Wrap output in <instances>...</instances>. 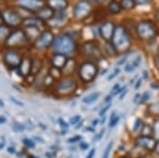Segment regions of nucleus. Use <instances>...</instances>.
I'll return each instance as SVG.
<instances>
[{"label": "nucleus", "mask_w": 159, "mask_h": 158, "mask_svg": "<svg viewBox=\"0 0 159 158\" xmlns=\"http://www.w3.org/2000/svg\"><path fill=\"white\" fill-rule=\"evenodd\" d=\"M51 48L54 51V53L68 56V55H72L76 51V44L68 33H61L55 36Z\"/></svg>", "instance_id": "obj_1"}, {"label": "nucleus", "mask_w": 159, "mask_h": 158, "mask_svg": "<svg viewBox=\"0 0 159 158\" xmlns=\"http://www.w3.org/2000/svg\"><path fill=\"white\" fill-rule=\"evenodd\" d=\"M0 13L3 19V24L11 29H18L22 25L24 17L21 16L17 7L13 6H3L0 7Z\"/></svg>", "instance_id": "obj_2"}, {"label": "nucleus", "mask_w": 159, "mask_h": 158, "mask_svg": "<svg viewBox=\"0 0 159 158\" xmlns=\"http://www.w3.org/2000/svg\"><path fill=\"white\" fill-rule=\"evenodd\" d=\"M110 43L114 45L117 52H125L129 49L130 44H132L129 33L122 25H116Z\"/></svg>", "instance_id": "obj_3"}, {"label": "nucleus", "mask_w": 159, "mask_h": 158, "mask_svg": "<svg viewBox=\"0 0 159 158\" xmlns=\"http://www.w3.org/2000/svg\"><path fill=\"white\" fill-rule=\"evenodd\" d=\"M30 43L31 42L29 37H28L27 33L25 31V29L18 28V29H14L11 34H10L4 48H12V49L19 50L21 48L27 47Z\"/></svg>", "instance_id": "obj_4"}, {"label": "nucleus", "mask_w": 159, "mask_h": 158, "mask_svg": "<svg viewBox=\"0 0 159 158\" xmlns=\"http://www.w3.org/2000/svg\"><path fill=\"white\" fill-rule=\"evenodd\" d=\"M22 54L18 49H12V48H3L2 49V61L7 68L17 69L21 63Z\"/></svg>", "instance_id": "obj_5"}, {"label": "nucleus", "mask_w": 159, "mask_h": 158, "mask_svg": "<svg viewBox=\"0 0 159 158\" xmlns=\"http://www.w3.org/2000/svg\"><path fill=\"white\" fill-rule=\"evenodd\" d=\"M12 6L28 12L29 14L35 15L43 7L46 6V1L43 0H13Z\"/></svg>", "instance_id": "obj_6"}, {"label": "nucleus", "mask_w": 159, "mask_h": 158, "mask_svg": "<svg viewBox=\"0 0 159 158\" xmlns=\"http://www.w3.org/2000/svg\"><path fill=\"white\" fill-rule=\"evenodd\" d=\"M136 32L142 40H150L157 35V28L150 20H143L136 25Z\"/></svg>", "instance_id": "obj_7"}, {"label": "nucleus", "mask_w": 159, "mask_h": 158, "mask_svg": "<svg viewBox=\"0 0 159 158\" xmlns=\"http://www.w3.org/2000/svg\"><path fill=\"white\" fill-rule=\"evenodd\" d=\"M55 35L50 29L43 30L39 33V35L36 37V39L33 42V46L37 50H47L52 47L53 42H54Z\"/></svg>", "instance_id": "obj_8"}, {"label": "nucleus", "mask_w": 159, "mask_h": 158, "mask_svg": "<svg viewBox=\"0 0 159 158\" xmlns=\"http://www.w3.org/2000/svg\"><path fill=\"white\" fill-rule=\"evenodd\" d=\"M92 12V6L88 0H80L73 7L72 15L75 20H84L86 19Z\"/></svg>", "instance_id": "obj_9"}, {"label": "nucleus", "mask_w": 159, "mask_h": 158, "mask_svg": "<svg viewBox=\"0 0 159 158\" xmlns=\"http://www.w3.org/2000/svg\"><path fill=\"white\" fill-rule=\"evenodd\" d=\"M78 88V82L72 78H64L57 83L55 93L57 96H69L73 93Z\"/></svg>", "instance_id": "obj_10"}, {"label": "nucleus", "mask_w": 159, "mask_h": 158, "mask_svg": "<svg viewBox=\"0 0 159 158\" xmlns=\"http://www.w3.org/2000/svg\"><path fill=\"white\" fill-rule=\"evenodd\" d=\"M98 74V67L91 62L82 64L79 68V76L83 82L88 83L96 79Z\"/></svg>", "instance_id": "obj_11"}, {"label": "nucleus", "mask_w": 159, "mask_h": 158, "mask_svg": "<svg viewBox=\"0 0 159 158\" xmlns=\"http://www.w3.org/2000/svg\"><path fill=\"white\" fill-rule=\"evenodd\" d=\"M32 64H33L32 57L24 56L19 67L17 68V71H18L19 75L21 78H27V76H29L31 74V72H32Z\"/></svg>", "instance_id": "obj_12"}, {"label": "nucleus", "mask_w": 159, "mask_h": 158, "mask_svg": "<svg viewBox=\"0 0 159 158\" xmlns=\"http://www.w3.org/2000/svg\"><path fill=\"white\" fill-rule=\"evenodd\" d=\"M115 28H116V25L112 24L111 21L103 22V24L101 25V27H100V29H99L101 37L103 38V39L106 40V42H110V40H111V38H112V34H114Z\"/></svg>", "instance_id": "obj_13"}, {"label": "nucleus", "mask_w": 159, "mask_h": 158, "mask_svg": "<svg viewBox=\"0 0 159 158\" xmlns=\"http://www.w3.org/2000/svg\"><path fill=\"white\" fill-rule=\"evenodd\" d=\"M136 143H137L138 147H143L148 151H153V150H155L157 142L151 136H140L136 140Z\"/></svg>", "instance_id": "obj_14"}, {"label": "nucleus", "mask_w": 159, "mask_h": 158, "mask_svg": "<svg viewBox=\"0 0 159 158\" xmlns=\"http://www.w3.org/2000/svg\"><path fill=\"white\" fill-rule=\"evenodd\" d=\"M67 17L68 14L66 11H61V12H55V15L50 21H48L47 24L52 28H61L67 21Z\"/></svg>", "instance_id": "obj_15"}, {"label": "nucleus", "mask_w": 159, "mask_h": 158, "mask_svg": "<svg viewBox=\"0 0 159 158\" xmlns=\"http://www.w3.org/2000/svg\"><path fill=\"white\" fill-rule=\"evenodd\" d=\"M83 50L87 56H91V57H96V58H99L101 56V51L99 49V46L94 42L85 43L83 46Z\"/></svg>", "instance_id": "obj_16"}, {"label": "nucleus", "mask_w": 159, "mask_h": 158, "mask_svg": "<svg viewBox=\"0 0 159 158\" xmlns=\"http://www.w3.org/2000/svg\"><path fill=\"white\" fill-rule=\"evenodd\" d=\"M46 25V22H43L42 19H39L36 15H30L24 18L22 21V27L25 28H37L40 29L42 27Z\"/></svg>", "instance_id": "obj_17"}, {"label": "nucleus", "mask_w": 159, "mask_h": 158, "mask_svg": "<svg viewBox=\"0 0 159 158\" xmlns=\"http://www.w3.org/2000/svg\"><path fill=\"white\" fill-rule=\"evenodd\" d=\"M69 62V58L66 55L63 54H57V53H54L53 56L51 57V65L52 67L57 68V69H64L67 65V63Z\"/></svg>", "instance_id": "obj_18"}, {"label": "nucleus", "mask_w": 159, "mask_h": 158, "mask_svg": "<svg viewBox=\"0 0 159 158\" xmlns=\"http://www.w3.org/2000/svg\"><path fill=\"white\" fill-rule=\"evenodd\" d=\"M35 15H36L39 19H42L43 22H46V24H47L48 21H50V20L54 17L55 12L53 11V10L51 9L49 6H47V4H46V6L43 7L42 9H40Z\"/></svg>", "instance_id": "obj_19"}, {"label": "nucleus", "mask_w": 159, "mask_h": 158, "mask_svg": "<svg viewBox=\"0 0 159 158\" xmlns=\"http://www.w3.org/2000/svg\"><path fill=\"white\" fill-rule=\"evenodd\" d=\"M46 4L49 6L54 12H61L66 11L69 7L68 0H47Z\"/></svg>", "instance_id": "obj_20"}, {"label": "nucleus", "mask_w": 159, "mask_h": 158, "mask_svg": "<svg viewBox=\"0 0 159 158\" xmlns=\"http://www.w3.org/2000/svg\"><path fill=\"white\" fill-rule=\"evenodd\" d=\"M12 31L13 29L7 27V25H0V48H2V49L4 48L7 38H9Z\"/></svg>", "instance_id": "obj_21"}, {"label": "nucleus", "mask_w": 159, "mask_h": 158, "mask_svg": "<svg viewBox=\"0 0 159 158\" xmlns=\"http://www.w3.org/2000/svg\"><path fill=\"white\" fill-rule=\"evenodd\" d=\"M140 63H141V56L140 55H137V56H136L132 62L129 63L127 65H125V67H124L125 72H127V73L134 72V71L139 67Z\"/></svg>", "instance_id": "obj_22"}, {"label": "nucleus", "mask_w": 159, "mask_h": 158, "mask_svg": "<svg viewBox=\"0 0 159 158\" xmlns=\"http://www.w3.org/2000/svg\"><path fill=\"white\" fill-rule=\"evenodd\" d=\"M122 7L120 4V2L116 1V0H111V1L108 3V11L111 13V14H119L120 11H121Z\"/></svg>", "instance_id": "obj_23"}, {"label": "nucleus", "mask_w": 159, "mask_h": 158, "mask_svg": "<svg viewBox=\"0 0 159 158\" xmlns=\"http://www.w3.org/2000/svg\"><path fill=\"white\" fill-rule=\"evenodd\" d=\"M100 96H101V93H91V95L85 97V98L83 99V102L86 104L93 103V102H96L100 98Z\"/></svg>", "instance_id": "obj_24"}, {"label": "nucleus", "mask_w": 159, "mask_h": 158, "mask_svg": "<svg viewBox=\"0 0 159 158\" xmlns=\"http://www.w3.org/2000/svg\"><path fill=\"white\" fill-rule=\"evenodd\" d=\"M120 4H121L122 9L124 10H132L136 7L135 0H121Z\"/></svg>", "instance_id": "obj_25"}, {"label": "nucleus", "mask_w": 159, "mask_h": 158, "mask_svg": "<svg viewBox=\"0 0 159 158\" xmlns=\"http://www.w3.org/2000/svg\"><path fill=\"white\" fill-rule=\"evenodd\" d=\"M55 79L53 78L52 75L50 74V73H48L47 75L43 78V85L46 86V87H50V86H52L53 84H54L55 82Z\"/></svg>", "instance_id": "obj_26"}, {"label": "nucleus", "mask_w": 159, "mask_h": 158, "mask_svg": "<svg viewBox=\"0 0 159 158\" xmlns=\"http://www.w3.org/2000/svg\"><path fill=\"white\" fill-rule=\"evenodd\" d=\"M148 111L151 115H154V116H157V115H159V102L151 104L148 108Z\"/></svg>", "instance_id": "obj_27"}, {"label": "nucleus", "mask_w": 159, "mask_h": 158, "mask_svg": "<svg viewBox=\"0 0 159 158\" xmlns=\"http://www.w3.org/2000/svg\"><path fill=\"white\" fill-rule=\"evenodd\" d=\"M49 73L55 79V80H60L61 74H63V73H61V69H57V68H54V67H51Z\"/></svg>", "instance_id": "obj_28"}, {"label": "nucleus", "mask_w": 159, "mask_h": 158, "mask_svg": "<svg viewBox=\"0 0 159 158\" xmlns=\"http://www.w3.org/2000/svg\"><path fill=\"white\" fill-rule=\"evenodd\" d=\"M119 116H117V114L116 113H112L111 115V119H110V124H109V126L110 127H114L115 125H117V123L119 122Z\"/></svg>", "instance_id": "obj_29"}, {"label": "nucleus", "mask_w": 159, "mask_h": 158, "mask_svg": "<svg viewBox=\"0 0 159 158\" xmlns=\"http://www.w3.org/2000/svg\"><path fill=\"white\" fill-rule=\"evenodd\" d=\"M143 126H144V125L142 124V121H141L140 119H137L136 122H135V125H134V129H133V131H134V132H139V131L142 129Z\"/></svg>", "instance_id": "obj_30"}, {"label": "nucleus", "mask_w": 159, "mask_h": 158, "mask_svg": "<svg viewBox=\"0 0 159 158\" xmlns=\"http://www.w3.org/2000/svg\"><path fill=\"white\" fill-rule=\"evenodd\" d=\"M153 133L155 135V137L157 139H159V119L155 121L154 123V127H153Z\"/></svg>", "instance_id": "obj_31"}, {"label": "nucleus", "mask_w": 159, "mask_h": 158, "mask_svg": "<svg viewBox=\"0 0 159 158\" xmlns=\"http://www.w3.org/2000/svg\"><path fill=\"white\" fill-rule=\"evenodd\" d=\"M111 149H112V142H110L108 146H107L106 149H105V151L103 153V156H102V158H108L110 152H111Z\"/></svg>", "instance_id": "obj_32"}, {"label": "nucleus", "mask_w": 159, "mask_h": 158, "mask_svg": "<svg viewBox=\"0 0 159 158\" xmlns=\"http://www.w3.org/2000/svg\"><path fill=\"white\" fill-rule=\"evenodd\" d=\"M148 98H150V93H144L142 96H141V100L139 101V103L140 104L145 103V102L148 100Z\"/></svg>", "instance_id": "obj_33"}, {"label": "nucleus", "mask_w": 159, "mask_h": 158, "mask_svg": "<svg viewBox=\"0 0 159 158\" xmlns=\"http://www.w3.org/2000/svg\"><path fill=\"white\" fill-rule=\"evenodd\" d=\"M119 72H120V69H119V68H117V69H115V70H114V72H112L111 74H110V75L108 76V78H107V80H108V81H111L112 79L116 78V76H117L118 74H119Z\"/></svg>", "instance_id": "obj_34"}, {"label": "nucleus", "mask_w": 159, "mask_h": 158, "mask_svg": "<svg viewBox=\"0 0 159 158\" xmlns=\"http://www.w3.org/2000/svg\"><path fill=\"white\" fill-rule=\"evenodd\" d=\"M136 4H139V6H144V4H148L152 2V0H135Z\"/></svg>", "instance_id": "obj_35"}, {"label": "nucleus", "mask_w": 159, "mask_h": 158, "mask_svg": "<svg viewBox=\"0 0 159 158\" xmlns=\"http://www.w3.org/2000/svg\"><path fill=\"white\" fill-rule=\"evenodd\" d=\"M110 106H111V105H110V104H108V105H107V106H105V107L103 108V109H102V111H100V117H103V116H105V114H106V111H108V109L110 108Z\"/></svg>", "instance_id": "obj_36"}, {"label": "nucleus", "mask_w": 159, "mask_h": 158, "mask_svg": "<svg viewBox=\"0 0 159 158\" xmlns=\"http://www.w3.org/2000/svg\"><path fill=\"white\" fill-rule=\"evenodd\" d=\"M79 121H81V117H80V116H74L73 118L70 119V123L71 124H76Z\"/></svg>", "instance_id": "obj_37"}, {"label": "nucleus", "mask_w": 159, "mask_h": 158, "mask_svg": "<svg viewBox=\"0 0 159 158\" xmlns=\"http://www.w3.org/2000/svg\"><path fill=\"white\" fill-rule=\"evenodd\" d=\"M103 134H104V129H102V131L99 133V135H97V136L94 137V141H99V140L102 138V136H103Z\"/></svg>", "instance_id": "obj_38"}, {"label": "nucleus", "mask_w": 159, "mask_h": 158, "mask_svg": "<svg viewBox=\"0 0 159 158\" xmlns=\"http://www.w3.org/2000/svg\"><path fill=\"white\" fill-rule=\"evenodd\" d=\"M94 154H96V149H91L90 152H89V154L87 155V158H93Z\"/></svg>", "instance_id": "obj_39"}, {"label": "nucleus", "mask_w": 159, "mask_h": 158, "mask_svg": "<svg viewBox=\"0 0 159 158\" xmlns=\"http://www.w3.org/2000/svg\"><path fill=\"white\" fill-rule=\"evenodd\" d=\"M141 82H142V80H141V79H139V80L137 81V84H136V86H135L136 89H138L141 86Z\"/></svg>", "instance_id": "obj_40"}, {"label": "nucleus", "mask_w": 159, "mask_h": 158, "mask_svg": "<svg viewBox=\"0 0 159 158\" xmlns=\"http://www.w3.org/2000/svg\"><path fill=\"white\" fill-rule=\"evenodd\" d=\"M125 61H126V57H123V58H121V60H120L119 62H118V65L121 66L122 64H124V63H125Z\"/></svg>", "instance_id": "obj_41"}, {"label": "nucleus", "mask_w": 159, "mask_h": 158, "mask_svg": "<svg viewBox=\"0 0 159 158\" xmlns=\"http://www.w3.org/2000/svg\"><path fill=\"white\" fill-rule=\"evenodd\" d=\"M155 17H156V19H157V21L159 22V9L155 13Z\"/></svg>", "instance_id": "obj_42"}, {"label": "nucleus", "mask_w": 159, "mask_h": 158, "mask_svg": "<svg viewBox=\"0 0 159 158\" xmlns=\"http://www.w3.org/2000/svg\"><path fill=\"white\" fill-rule=\"evenodd\" d=\"M81 139V137H75V138H71L70 140H69V142H75V140H80Z\"/></svg>", "instance_id": "obj_43"}, {"label": "nucleus", "mask_w": 159, "mask_h": 158, "mask_svg": "<svg viewBox=\"0 0 159 158\" xmlns=\"http://www.w3.org/2000/svg\"><path fill=\"white\" fill-rule=\"evenodd\" d=\"M155 151H156V153L159 155V141L157 142V144H156V147H155Z\"/></svg>", "instance_id": "obj_44"}, {"label": "nucleus", "mask_w": 159, "mask_h": 158, "mask_svg": "<svg viewBox=\"0 0 159 158\" xmlns=\"http://www.w3.org/2000/svg\"><path fill=\"white\" fill-rule=\"evenodd\" d=\"M126 93H127V90H124V93H121V96H120V100H122V99H123V97H124L125 95H126Z\"/></svg>", "instance_id": "obj_45"}, {"label": "nucleus", "mask_w": 159, "mask_h": 158, "mask_svg": "<svg viewBox=\"0 0 159 158\" xmlns=\"http://www.w3.org/2000/svg\"><path fill=\"white\" fill-rule=\"evenodd\" d=\"M0 25H3V19H2L1 13H0Z\"/></svg>", "instance_id": "obj_46"}, {"label": "nucleus", "mask_w": 159, "mask_h": 158, "mask_svg": "<svg viewBox=\"0 0 159 158\" xmlns=\"http://www.w3.org/2000/svg\"><path fill=\"white\" fill-rule=\"evenodd\" d=\"M140 97H141L140 95H137V96H136V97H135V99H134V102H137L138 98H140Z\"/></svg>", "instance_id": "obj_47"}, {"label": "nucleus", "mask_w": 159, "mask_h": 158, "mask_svg": "<svg viewBox=\"0 0 159 158\" xmlns=\"http://www.w3.org/2000/svg\"><path fill=\"white\" fill-rule=\"evenodd\" d=\"M110 98H111L110 96H109V97H107V98L105 99V103H106V102H109V101H110Z\"/></svg>", "instance_id": "obj_48"}, {"label": "nucleus", "mask_w": 159, "mask_h": 158, "mask_svg": "<svg viewBox=\"0 0 159 158\" xmlns=\"http://www.w3.org/2000/svg\"><path fill=\"white\" fill-rule=\"evenodd\" d=\"M91 1H94V2H103L105 0H91Z\"/></svg>", "instance_id": "obj_49"}, {"label": "nucleus", "mask_w": 159, "mask_h": 158, "mask_svg": "<svg viewBox=\"0 0 159 158\" xmlns=\"http://www.w3.org/2000/svg\"><path fill=\"white\" fill-rule=\"evenodd\" d=\"M97 123H99V120H94L93 121V125H97Z\"/></svg>", "instance_id": "obj_50"}, {"label": "nucleus", "mask_w": 159, "mask_h": 158, "mask_svg": "<svg viewBox=\"0 0 159 158\" xmlns=\"http://www.w3.org/2000/svg\"><path fill=\"white\" fill-rule=\"evenodd\" d=\"M82 147H83V149H87V147H88V146H87V144H83V146H82Z\"/></svg>", "instance_id": "obj_51"}, {"label": "nucleus", "mask_w": 159, "mask_h": 158, "mask_svg": "<svg viewBox=\"0 0 159 158\" xmlns=\"http://www.w3.org/2000/svg\"><path fill=\"white\" fill-rule=\"evenodd\" d=\"M158 58H159V50H158Z\"/></svg>", "instance_id": "obj_52"}, {"label": "nucleus", "mask_w": 159, "mask_h": 158, "mask_svg": "<svg viewBox=\"0 0 159 158\" xmlns=\"http://www.w3.org/2000/svg\"><path fill=\"white\" fill-rule=\"evenodd\" d=\"M121 158H129V157H121Z\"/></svg>", "instance_id": "obj_53"}, {"label": "nucleus", "mask_w": 159, "mask_h": 158, "mask_svg": "<svg viewBox=\"0 0 159 158\" xmlns=\"http://www.w3.org/2000/svg\"><path fill=\"white\" fill-rule=\"evenodd\" d=\"M43 1H47V0H43Z\"/></svg>", "instance_id": "obj_54"}]
</instances>
